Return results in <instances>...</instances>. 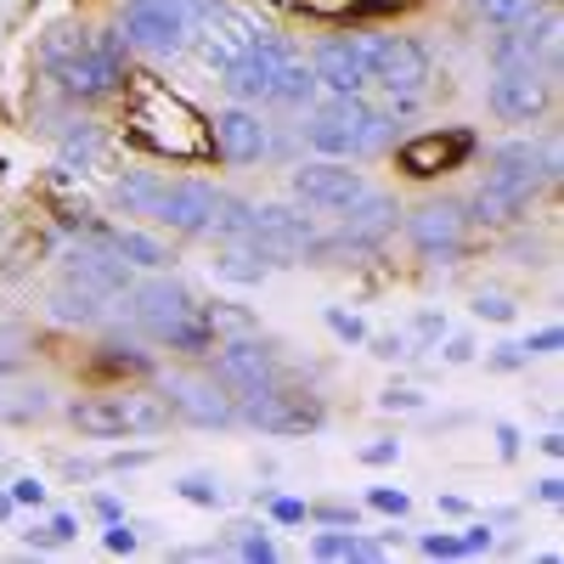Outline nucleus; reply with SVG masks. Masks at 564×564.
Wrapping results in <instances>:
<instances>
[{"label": "nucleus", "mask_w": 564, "mask_h": 564, "mask_svg": "<svg viewBox=\"0 0 564 564\" xmlns=\"http://www.w3.org/2000/svg\"><path fill=\"white\" fill-rule=\"evenodd\" d=\"M130 102H124V141L170 164H198L209 153V119L181 97V90L159 85L153 74H124Z\"/></svg>", "instance_id": "f257e3e1"}, {"label": "nucleus", "mask_w": 564, "mask_h": 564, "mask_svg": "<svg viewBox=\"0 0 564 564\" xmlns=\"http://www.w3.org/2000/svg\"><path fill=\"white\" fill-rule=\"evenodd\" d=\"M558 175V153L542 148V141H502L491 153V170L480 181V193L468 198V220L480 226H508L520 220Z\"/></svg>", "instance_id": "f03ea898"}, {"label": "nucleus", "mask_w": 564, "mask_h": 564, "mask_svg": "<svg viewBox=\"0 0 564 564\" xmlns=\"http://www.w3.org/2000/svg\"><path fill=\"white\" fill-rule=\"evenodd\" d=\"M130 316L141 334H153L159 345L170 350H186V356H209L220 339H215V327H209V311L181 289L175 276H148V282H135L130 289Z\"/></svg>", "instance_id": "7ed1b4c3"}, {"label": "nucleus", "mask_w": 564, "mask_h": 564, "mask_svg": "<svg viewBox=\"0 0 564 564\" xmlns=\"http://www.w3.org/2000/svg\"><path fill=\"white\" fill-rule=\"evenodd\" d=\"M300 135L322 159H372V153L390 148L395 119L379 113V108H367L361 97H327V102H316L305 113Z\"/></svg>", "instance_id": "20e7f679"}, {"label": "nucleus", "mask_w": 564, "mask_h": 564, "mask_svg": "<svg viewBox=\"0 0 564 564\" xmlns=\"http://www.w3.org/2000/svg\"><path fill=\"white\" fill-rule=\"evenodd\" d=\"M45 68L79 102H97L124 79V34H74L57 29L45 45Z\"/></svg>", "instance_id": "39448f33"}, {"label": "nucleus", "mask_w": 564, "mask_h": 564, "mask_svg": "<svg viewBox=\"0 0 564 564\" xmlns=\"http://www.w3.org/2000/svg\"><path fill=\"white\" fill-rule=\"evenodd\" d=\"M170 401L164 390H113V395H97V401H74L68 406V423L90 441H130V435H164L170 430Z\"/></svg>", "instance_id": "423d86ee"}, {"label": "nucleus", "mask_w": 564, "mask_h": 564, "mask_svg": "<svg viewBox=\"0 0 564 564\" xmlns=\"http://www.w3.org/2000/svg\"><path fill=\"white\" fill-rule=\"evenodd\" d=\"M198 34L193 0H130L124 7V45H141L153 57H175Z\"/></svg>", "instance_id": "0eeeda50"}, {"label": "nucleus", "mask_w": 564, "mask_h": 564, "mask_svg": "<svg viewBox=\"0 0 564 564\" xmlns=\"http://www.w3.org/2000/svg\"><path fill=\"white\" fill-rule=\"evenodd\" d=\"M254 254L265 260V265H300V260H311L316 254V243H322V231H316V220L305 215V204L294 209V204H254Z\"/></svg>", "instance_id": "6e6552de"}, {"label": "nucleus", "mask_w": 564, "mask_h": 564, "mask_svg": "<svg viewBox=\"0 0 564 564\" xmlns=\"http://www.w3.org/2000/svg\"><path fill=\"white\" fill-rule=\"evenodd\" d=\"M294 52H289V40L282 34H254V45L243 57H231L220 74H226V90L238 102H276V85L282 74H289Z\"/></svg>", "instance_id": "1a4fd4ad"}, {"label": "nucleus", "mask_w": 564, "mask_h": 564, "mask_svg": "<svg viewBox=\"0 0 564 564\" xmlns=\"http://www.w3.org/2000/svg\"><path fill=\"white\" fill-rule=\"evenodd\" d=\"M238 417H249L254 430H265V435H311V430H322V401L311 390H294V384L276 379L260 395H243Z\"/></svg>", "instance_id": "9d476101"}, {"label": "nucleus", "mask_w": 564, "mask_h": 564, "mask_svg": "<svg viewBox=\"0 0 564 564\" xmlns=\"http://www.w3.org/2000/svg\"><path fill=\"white\" fill-rule=\"evenodd\" d=\"M475 153H480V135H475V130H463V124H441V130H423V135L401 141L395 164H401L412 181H435V175L463 170Z\"/></svg>", "instance_id": "9b49d317"}, {"label": "nucleus", "mask_w": 564, "mask_h": 564, "mask_svg": "<svg viewBox=\"0 0 564 564\" xmlns=\"http://www.w3.org/2000/svg\"><path fill=\"white\" fill-rule=\"evenodd\" d=\"M209 379L243 401V395H260L265 384H276V379H282V367H276V350H271L265 339L238 334V339L215 345V367H209Z\"/></svg>", "instance_id": "f8f14e48"}, {"label": "nucleus", "mask_w": 564, "mask_h": 564, "mask_svg": "<svg viewBox=\"0 0 564 564\" xmlns=\"http://www.w3.org/2000/svg\"><path fill=\"white\" fill-rule=\"evenodd\" d=\"M547 90L553 79L542 68H525V63H491V90L486 102L502 124H531L542 108H547Z\"/></svg>", "instance_id": "ddd939ff"}, {"label": "nucleus", "mask_w": 564, "mask_h": 564, "mask_svg": "<svg viewBox=\"0 0 564 564\" xmlns=\"http://www.w3.org/2000/svg\"><path fill=\"white\" fill-rule=\"evenodd\" d=\"M372 85H384L395 102H412L430 85V52L406 34H372Z\"/></svg>", "instance_id": "4468645a"}, {"label": "nucleus", "mask_w": 564, "mask_h": 564, "mask_svg": "<svg viewBox=\"0 0 564 564\" xmlns=\"http://www.w3.org/2000/svg\"><path fill=\"white\" fill-rule=\"evenodd\" d=\"M311 74H316V85L334 90V97H361V90L372 85V40H361V34L322 40Z\"/></svg>", "instance_id": "2eb2a0df"}, {"label": "nucleus", "mask_w": 564, "mask_h": 564, "mask_svg": "<svg viewBox=\"0 0 564 564\" xmlns=\"http://www.w3.org/2000/svg\"><path fill=\"white\" fill-rule=\"evenodd\" d=\"M164 401L175 417H186L193 430H231L238 423V395L220 390L215 379H186V372H170L164 379Z\"/></svg>", "instance_id": "dca6fc26"}, {"label": "nucleus", "mask_w": 564, "mask_h": 564, "mask_svg": "<svg viewBox=\"0 0 564 564\" xmlns=\"http://www.w3.org/2000/svg\"><path fill=\"white\" fill-rule=\"evenodd\" d=\"M63 276L85 282V289H97L102 300H119V294H130V289H135L130 265L108 249L102 226H90V220H85V243H79V249H68V260H63Z\"/></svg>", "instance_id": "f3484780"}, {"label": "nucleus", "mask_w": 564, "mask_h": 564, "mask_svg": "<svg viewBox=\"0 0 564 564\" xmlns=\"http://www.w3.org/2000/svg\"><path fill=\"white\" fill-rule=\"evenodd\" d=\"M367 193L361 170H350V159H311L294 170V198L305 209H345Z\"/></svg>", "instance_id": "a211bd4d"}, {"label": "nucleus", "mask_w": 564, "mask_h": 564, "mask_svg": "<svg viewBox=\"0 0 564 564\" xmlns=\"http://www.w3.org/2000/svg\"><path fill=\"white\" fill-rule=\"evenodd\" d=\"M406 238H412V249H417L423 260H452V254H463V243H468V209L452 204V198L423 204V209L406 220Z\"/></svg>", "instance_id": "6ab92c4d"}, {"label": "nucleus", "mask_w": 564, "mask_h": 564, "mask_svg": "<svg viewBox=\"0 0 564 564\" xmlns=\"http://www.w3.org/2000/svg\"><path fill=\"white\" fill-rule=\"evenodd\" d=\"M395 198H384V193H361L356 204H345V226H339V238L334 243H316V254L311 260H322L327 249H350V254H361V249H379L390 231H395Z\"/></svg>", "instance_id": "aec40b11"}, {"label": "nucleus", "mask_w": 564, "mask_h": 564, "mask_svg": "<svg viewBox=\"0 0 564 564\" xmlns=\"http://www.w3.org/2000/svg\"><path fill=\"white\" fill-rule=\"evenodd\" d=\"M265 148H271V130L260 124V113L226 108V113L209 119V153H215L220 164H260Z\"/></svg>", "instance_id": "412c9836"}, {"label": "nucleus", "mask_w": 564, "mask_h": 564, "mask_svg": "<svg viewBox=\"0 0 564 564\" xmlns=\"http://www.w3.org/2000/svg\"><path fill=\"white\" fill-rule=\"evenodd\" d=\"M215 198H220V193H215L209 181H164L148 220H159V226H170V231H204L209 215H215Z\"/></svg>", "instance_id": "4be33fe9"}, {"label": "nucleus", "mask_w": 564, "mask_h": 564, "mask_svg": "<svg viewBox=\"0 0 564 564\" xmlns=\"http://www.w3.org/2000/svg\"><path fill=\"white\" fill-rule=\"evenodd\" d=\"M204 29V63L209 68H226L231 57H243L249 52V45H254V34H265V29H254L249 18H238V12H215L209 23H198Z\"/></svg>", "instance_id": "5701e85b"}, {"label": "nucleus", "mask_w": 564, "mask_h": 564, "mask_svg": "<svg viewBox=\"0 0 564 564\" xmlns=\"http://www.w3.org/2000/svg\"><path fill=\"white\" fill-rule=\"evenodd\" d=\"M45 311H52V322H63V327H97L108 316V300L97 289H85V282L63 276L52 289V300H45Z\"/></svg>", "instance_id": "b1692460"}, {"label": "nucleus", "mask_w": 564, "mask_h": 564, "mask_svg": "<svg viewBox=\"0 0 564 564\" xmlns=\"http://www.w3.org/2000/svg\"><path fill=\"white\" fill-rule=\"evenodd\" d=\"M52 412V390L45 384H23V379H7L0 372V423H34Z\"/></svg>", "instance_id": "393cba45"}, {"label": "nucleus", "mask_w": 564, "mask_h": 564, "mask_svg": "<svg viewBox=\"0 0 564 564\" xmlns=\"http://www.w3.org/2000/svg\"><path fill=\"white\" fill-rule=\"evenodd\" d=\"M204 238H215V243H249V238H254V204L220 193V198H215V215H209V226H204Z\"/></svg>", "instance_id": "a878e982"}, {"label": "nucleus", "mask_w": 564, "mask_h": 564, "mask_svg": "<svg viewBox=\"0 0 564 564\" xmlns=\"http://www.w3.org/2000/svg\"><path fill=\"white\" fill-rule=\"evenodd\" d=\"M102 238H108V249H113L124 265H141V271H164V265H170V249L153 243L148 231H108V226H102Z\"/></svg>", "instance_id": "bb28decb"}, {"label": "nucleus", "mask_w": 564, "mask_h": 564, "mask_svg": "<svg viewBox=\"0 0 564 564\" xmlns=\"http://www.w3.org/2000/svg\"><path fill=\"white\" fill-rule=\"evenodd\" d=\"M159 186H164V175H153V170H124L119 186H113V198H119L124 215H153Z\"/></svg>", "instance_id": "cd10ccee"}, {"label": "nucleus", "mask_w": 564, "mask_h": 564, "mask_svg": "<svg viewBox=\"0 0 564 564\" xmlns=\"http://www.w3.org/2000/svg\"><path fill=\"white\" fill-rule=\"evenodd\" d=\"M102 159V135H97V124H74L68 135H63V170H90Z\"/></svg>", "instance_id": "c85d7f7f"}, {"label": "nucleus", "mask_w": 564, "mask_h": 564, "mask_svg": "<svg viewBox=\"0 0 564 564\" xmlns=\"http://www.w3.org/2000/svg\"><path fill=\"white\" fill-rule=\"evenodd\" d=\"M215 271L231 276V282H260L265 276V260L254 254V243H226L220 260H215Z\"/></svg>", "instance_id": "c756f323"}, {"label": "nucleus", "mask_w": 564, "mask_h": 564, "mask_svg": "<svg viewBox=\"0 0 564 564\" xmlns=\"http://www.w3.org/2000/svg\"><path fill=\"white\" fill-rule=\"evenodd\" d=\"M276 102H282V108H311V102H316V74H311L300 57L289 63V74H282V85H276Z\"/></svg>", "instance_id": "7c9ffc66"}, {"label": "nucleus", "mask_w": 564, "mask_h": 564, "mask_svg": "<svg viewBox=\"0 0 564 564\" xmlns=\"http://www.w3.org/2000/svg\"><path fill=\"white\" fill-rule=\"evenodd\" d=\"M220 547H226V553H238V558H260V564L276 558V542H271L260 525H231V536H226Z\"/></svg>", "instance_id": "2f4dec72"}, {"label": "nucleus", "mask_w": 564, "mask_h": 564, "mask_svg": "<svg viewBox=\"0 0 564 564\" xmlns=\"http://www.w3.org/2000/svg\"><path fill=\"white\" fill-rule=\"evenodd\" d=\"M79 536V520H74V513H52V520H45V525H34L23 542L34 547V553H45V547H68Z\"/></svg>", "instance_id": "473e14b6"}, {"label": "nucleus", "mask_w": 564, "mask_h": 564, "mask_svg": "<svg viewBox=\"0 0 564 564\" xmlns=\"http://www.w3.org/2000/svg\"><path fill=\"white\" fill-rule=\"evenodd\" d=\"M475 12H480L486 23L508 29V23H525V18H536V12H542V0H475Z\"/></svg>", "instance_id": "72a5a7b5"}, {"label": "nucleus", "mask_w": 564, "mask_h": 564, "mask_svg": "<svg viewBox=\"0 0 564 564\" xmlns=\"http://www.w3.org/2000/svg\"><path fill=\"white\" fill-rule=\"evenodd\" d=\"M175 491L193 502V508H220V502H226V486L209 480V475H186V480H175Z\"/></svg>", "instance_id": "f704fd0d"}, {"label": "nucleus", "mask_w": 564, "mask_h": 564, "mask_svg": "<svg viewBox=\"0 0 564 564\" xmlns=\"http://www.w3.org/2000/svg\"><path fill=\"white\" fill-rule=\"evenodd\" d=\"M102 367H108V372H119V367H124V372H148L153 361L141 356L135 345H102Z\"/></svg>", "instance_id": "c9c22d12"}, {"label": "nucleus", "mask_w": 564, "mask_h": 564, "mask_svg": "<svg viewBox=\"0 0 564 564\" xmlns=\"http://www.w3.org/2000/svg\"><path fill=\"white\" fill-rule=\"evenodd\" d=\"M367 502L379 508V513H390V520H406V508H412V502H406V491H395V486H372V491H367Z\"/></svg>", "instance_id": "e433bc0d"}, {"label": "nucleus", "mask_w": 564, "mask_h": 564, "mask_svg": "<svg viewBox=\"0 0 564 564\" xmlns=\"http://www.w3.org/2000/svg\"><path fill=\"white\" fill-rule=\"evenodd\" d=\"M417 547L430 553V558H468V553H463V536H452V531H430Z\"/></svg>", "instance_id": "4c0bfd02"}, {"label": "nucleus", "mask_w": 564, "mask_h": 564, "mask_svg": "<svg viewBox=\"0 0 564 564\" xmlns=\"http://www.w3.org/2000/svg\"><path fill=\"white\" fill-rule=\"evenodd\" d=\"M23 345H29L23 327H0V372H12L23 361Z\"/></svg>", "instance_id": "58836bf2"}, {"label": "nucleus", "mask_w": 564, "mask_h": 564, "mask_svg": "<svg viewBox=\"0 0 564 564\" xmlns=\"http://www.w3.org/2000/svg\"><path fill=\"white\" fill-rule=\"evenodd\" d=\"M558 345H564V327L547 322V327H536V334L525 339V356H558Z\"/></svg>", "instance_id": "ea45409f"}, {"label": "nucleus", "mask_w": 564, "mask_h": 564, "mask_svg": "<svg viewBox=\"0 0 564 564\" xmlns=\"http://www.w3.org/2000/svg\"><path fill=\"white\" fill-rule=\"evenodd\" d=\"M327 327L345 339V345H361L367 339V327H361V316H350V311H327Z\"/></svg>", "instance_id": "a19ab883"}, {"label": "nucleus", "mask_w": 564, "mask_h": 564, "mask_svg": "<svg viewBox=\"0 0 564 564\" xmlns=\"http://www.w3.org/2000/svg\"><path fill=\"white\" fill-rule=\"evenodd\" d=\"M475 316H486V322H513V300H508V294H480V300H475Z\"/></svg>", "instance_id": "79ce46f5"}, {"label": "nucleus", "mask_w": 564, "mask_h": 564, "mask_svg": "<svg viewBox=\"0 0 564 564\" xmlns=\"http://www.w3.org/2000/svg\"><path fill=\"white\" fill-rule=\"evenodd\" d=\"M12 502H18V508H40V502H45V480H34V475L12 480Z\"/></svg>", "instance_id": "37998d69"}, {"label": "nucleus", "mask_w": 564, "mask_h": 564, "mask_svg": "<svg viewBox=\"0 0 564 564\" xmlns=\"http://www.w3.org/2000/svg\"><path fill=\"white\" fill-rule=\"evenodd\" d=\"M135 542H141V536H135L124 520H108V536H102V547H108V553H135Z\"/></svg>", "instance_id": "c03bdc74"}, {"label": "nucleus", "mask_w": 564, "mask_h": 564, "mask_svg": "<svg viewBox=\"0 0 564 564\" xmlns=\"http://www.w3.org/2000/svg\"><path fill=\"white\" fill-rule=\"evenodd\" d=\"M401 457V441H372V446H361V463L367 468H384V463H395Z\"/></svg>", "instance_id": "a18cd8bd"}, {"label": "nucleus", "mask_w": 564, "mask_h": 564, "mask_svg": "<svg viewBox=\"0 0 564 564\" xmlns=\"http://www.w3.org/2000/svg\"><path fill=\"white\" fill-rule=\"evenodd\" d=\"M486 361H491L497 372H513V367H525L531 356H525V345H497V350H491Z\"/></svg>", "instance_id": "49530a36"}, {"label": "nucleus", "mask_w": 564, "mask_h": 564, "mask_svg": "<svg viewBox=\"0 0 564 564\" xmlns=\"http://www.w3.org/2000/svg\"><path fill=\"white\" fill-rule=\"evenodd\" d=\"M372 356H379V361L412 356V339H406V334H384V339H372Z\"/></svg>", "instance_id": "de8ad7c7"}, {"label": "nucleus", "mask_w": 564, "mask_h": 564, "mask_svg": "<svg viewBox=\"0 0 564 564\" xmlns=\"http://www.w3.org/2000/svg\"><path fill=\"white\" fill-rule=\"evenodd\" d=\"M305 513H316L322 525H361V513H356V508H339V502H327V508H305Z\"/></svg>", "instance_id": "09e8293b"}, {"label": "nucleus", "mask_w": 564, "mask_h": 564, "mask_svg": "<svg viewBox=\"0 0 564 564\" xmlns=\"http://www.w3.org/2000/svg\"><path fill=\"white\" fill-rule=\"evenodd\" d=\"M379 406H384V412H417V406H423V395H417V390H384V395H379Z\"/></svg>", "instance_id": "8fccbe9b"}, {"label": "nucleus", "mask_w": 564, "mask_h": 564, "mask_svg": "<svg viewBox=\"0 0 564 564\" xmlns=\"http://www.w3.org/2000/svg\"><path fill=\"white\" fill-rule=\"evenodd\" d=\"M271 520L300 525V520H305V502H294V497H271Z\"/></svg>", "instance_id": "3c124183"}, {"label": "nucleus", "mask_w": 564, "mask_h": 564, "mask_svg": "<svg viewBox=\"0 0 564 564\" xmlns=\"http://www.w3.org/2000/svg\"><path fill=\"white\" fill-rule=\"evenodd\" d=\"M463 553H491V525L486 520H475L463 531Z\"/></svg>", "instance_id": "603ef678"}, {"label": "nucleus", "mask_w": 564, "mask_h": 564, "mask_svg": "<svg viewBox=\"0 0 564 564\" xmlns=\"http://www.w3.org/2000/svg\"><path fill=\"white\" fill-rule=\"evenodd\" d=\"M412 334H417L423 345H430V339H441V334H446V316H435V311H423V316L412 322Z\"/></svg>", "instance_id": "864d4df0"}, {"label": "nucleus", "mask_w": 564, "mask_h": 564, "mask_svg": "<svg viewBox=\"0 0 564 564\" xmlns=\"http://www.w3.org/2000/svg\"><path fill=\"white\" fill-rule=\"evenodd\" d=\"M497 457H520V430H513V423H497Z\"/></svg>", "instance_id": "5fc2aeb1"}, {"label": "nucleus", "mask_w": 564, "mask_h": 564, "mask_svg": "<svg viewBox=\"0 0 564 564\" xmlns=\"http://www.w3.org/2000/svg\"><path fill=\"white\" fill-rule=\"evenodd\" d=\"M441 356H446L452 367H463V361H475V339H463V334H457V339H446V350H441Z\"/></svg>", "instance_id": "6e6d98bb"}, {"label": "nucleus", "mask_w": 564, "mask_h": 564, "mask_svg": "<svg viewBox=\"0 0 564 564\" xmlns=\"http://www.w3.org/2000/svg\"><path fill=\"white\" fill-rule=\"evenodd\" d=\"M531 497H536V502H564V480H558V475H542Z\"/></svg>", "instance_id": "4d7b16f0"}, {"label": "nucleus", "mask_w": 564, "mask_h": 564, "mask_svg": "<svg viewBox=\"0 0 564 564\" xmlns=\"http://www.w3.org/2000/svg\"><path fill=\"white\" fill-rule=\"evenodd\" d=\"M536 446H542V457H564V435H558V430H547Z\"/></svg>", "instance_id": "13d9d810"}, {"label": "nucleus", "mask_w": 564, "mask_h": 564, "mask_svg": "<svg viewBox=\"0 0 564 564\" xmlns=\"http://www.w3.org/2000/svg\"><path fill=\"white\" fill-rule=\"evenodd\" d=\"M12 508H18V502H12V491H0V520H12Z\"/></svg>", "instance_id": "bf43d9fd"}]
</instances>
